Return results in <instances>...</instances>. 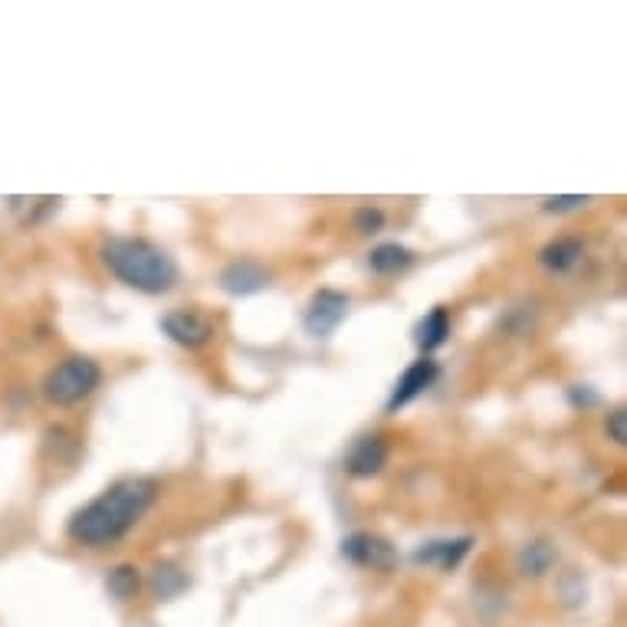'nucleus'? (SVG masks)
Instances as JSON below:
<instances>
[{"instance_id":"obj_10","label":"nucleus","mask_w":627,"mask_h":627,"mask_svg":"<svg viewBox=\"0 0 627 627\" xmlns=\"http://www.w3.org/2000/svg\"><path fill=\"white\" fill-rule=\"evenodd\" d=\"M469 546H474V539H469V536L427 542L424 549L414 552V562H417V565H437V568H456L460 559L469 552Z\"/></svg>"},{"instance_id":"obj_18","label":"nucleus","mask_w":627,"mask_h":627,"mask_svg":"<svg viewBox=\"0 0 627 627\" xmlns=\"http://www.w3.org/2000/svg\"><path fill=\"white\" fill-rule=\"evenodd\" d=\"M607 437L614 440V443H624L627 440V411H611L607 414Z\"/></svg>"},{"instance_id":"obj_8","label":"nucleus","mask_w":627,"mask_h":627,"mask_svg":"<svg viewBox=\"0 0 627 627\" xmlns=\"http://www.w3.org/2000/svg\"><path fill=\"white\" fill-rule=\"evenodd\" d=\"M388 463V443L381 437H362L346 456V469L355 480H372L378 477Z\"/></svg>"},{"instance_id":"obj_1","label":"nucleus","mask_w":627,"mask_h":627,"mask_svg":"<svg viewBox=\"0 0 627 627\" xmlns=\"http://www.w3.org/2000/svg\"><path fill=\"white\" fill-rule=\"evenodd\" d=\"M159 484L148 477H125L112 484L102 497L86 503L83 510L73 513L70 519V536L83 546L102 549L118 542L154 503Z\"/></svg>"},{"instance_id":"obj_9","label":"nucleus","mask_w":627,"mask_h":627,"mask_svg":"<svg viewBox=\"0 0 627 627\" xmlns=\"http://www.w3.org/2000/svg\"><path fill=\"white\" fill-rule=\"evenodd\" d=\"M269 286V273L253 260H234L221 269V289L230 296H253Z\"/></svg>"},{"instance_id":"obj_17","label":"nucleus","mask_w":627,"mask_h":627,"mask_svg":"<svg viewBox=\"0 0 627 627\" xmlns=\"http://www.w3.org/2000/svg\"><path fill=\"white\" fill-rule=\"evenodd\" d=\"M585 204H588V198H585V195H565V198H546V201H542V208H546L549 214L578 211V208H585Z\"/></svg>"},{"instance_id":"obj_5","label":"nucleus","mask_w":627,"mask_h":627,"mask_svg":"<svg viewBox=\"0 0 627 627\" xmlns=\"http://www.w3.org/2000/svg\"><path fill=\"white\" fill-rule=\"evenodd\" d=\"M162 329H165V336H168L172 342H178V346H185V349H201V346H208L211 336H214L211 319L201 316V312H195V309H175V312H168V316L162 319Z\"/></svg>"},{"instance_id":"obj_15","label":"nucleus","mask_w":627,"mask_h":627,"mask_svg":"<svg viewBox=\"0 0 627 627\" xmlns=\"http://www.w3.org/2000/svg\"><path fill=\"white\" fill-rule=\"evenodd\" d=\"M138 585H141V578H138V568H131V565H118L109 575V591L115 598H131L138 591Z\"/></svg>"},{"instance_id":"obj_7","label":"nucleus","mask_w":627,"mask_h":627,"mask_svg":"<svg viewBox=\"0 0 627 627\" xmlns=\"http://www.w3.org/2000/svg\"><path fill=\"white\" fill-rule=\"evenodd\" d=\"M437 375H440V368H437L434 359H421V362L407 365L404 375L398 378L391 398H388V414H394V411H401L404 404H411L414 398H421V394L437 381Z\"/></svg>"},{"instance_id":"obj_6","label":"nucleus","mask_w":627,"mask_h":627,"mask_svg":"<svg viewBox=\"0 0 627 627\" xmlns=\"http://www.w3.org/2000/svg\"><path fill=\"white\" fill-rule=\"evenodd\" d=\"M342 555L355 565H368V568H378V572H388L394 568L398 562V552L388 539L381 536H372V532H355L342 542Z\"/></svg>"},{"instance_id":"obj_13","label":"nucleus","mask_w":627,"mask_h":627,"mask_svg":"<svg viewBox=\"0 0 627 627\" xmlns=\"http://www.w3.org/2000/svg\"><path fill=\"white\" fill-rule=\"evenodd\" d=\"M411 260H414V253L404 243H378L368 256V263L378 276H394V273L407 269Z\"/></svg>"},{"instance_id":"obj_11","label":"nucleus","mask_w":627,"mask_h":627,"mask_svg":"<svg viewBox=\"0 0 627 627\" xmlns=\"http://www.w3.org/2000/svg\"><path fill=\"white\" fill-rule=\"evenodd\" d=\"M447 336H450V312L443 305H434L414 329V342L424 355L437 352L447 342Z\"/></svg>"},{"instance_id":"obj_14","label":"nucleus","mask_w":627,"mask_h":627,"mask_svg":"<svg viewBox=\"0 0 627 627\" xmlns=\"http://www.w3.org/2000/svg\"><path fill=\"white\" fill-rule=\"evenodd\" d=\"M552 562H555V552H552L549 542H532V546H526V549L519 552V572H523V575H532V578L546 575V572L552 568Z\"/></svg>"},{"instance_id":"obj_3","label":"nucleus","mask_w":627,"mask_h":627,"mask_svg":"<svg viewBox=\"0 0 627 627\" xmlns=\"http://www.w3.org/2000/svg\"><path fill=\"white\" fill-rule=\"evenodd\" d=\"M99 381H102V368H99L92 359L76 355V359L60 362V365L47 375V381H43V394H47L50 404L70 407V404L89 398V394L99 388Z\"/></svg>"},{"instance_id":"obj_2","label":"nucleus","mask_w":627,"mask_h":627,"mask_svg":"<svg viewBox=\"0 0 627 627\" xmlns=\"http://www.w3.org/2000/svg\"><path fill=\"white\" fill-rule=\"evenodd\" d=\"M105 266L131 289L159 296L178 283V263L159 243L141 237H115L102 247Z\"/></svg>"},{"instance_id":"obj_12","label":"nucleus","mask_w":627,"mask_h":627,"mask_svg":"<svg viewBox=\"0 0 627 627\" xmlns=\"http://www.w3.org/2000/svg\"><path fill=\"white\" fill-rule=\"evenodd\" d=\"M581 240H575V237H559V240H552L549 247H542V253H539V263L549 269V273H568L578 260H581Z\"/></svg>"},{"instance_id":"obj_4","label":"nucleus","mask_w":627,"mask_h":627,"mask_svg":"<svg viewBox=\"0 0 627 627\" xmlns=\"http://www.w3.org/2000/svg\"><path fill=\"white\" fill-rule=\"evenodd\" d=\"M349 316V296L336 289H319L309 299L302 326L312 339H329Z\"/></svg>"},{"instance_id":"obj_19","label":"nucleus","mask_w":627,"mask_h":627,"mask_svg":"<svg viewBox=\"0 0 627 627\" xmlns=\"http://www.w3.org/2000/svg\"><path fill=\"white\" fill-rule=\"evenodd\" d=\"M568 401H572L575 407H591V404L598 401V394H594L588 385H575V388L568 391Z\"/></svg>"},{"instance_id":"obj_16","label":"nucleus","mask_w":627,"mask_h":627,"mask_svg":"<svg viewBox=\"0 0 627 627\" xmlns=\"http://www.w3.org/2000/svg\"><path fill=\"white\" fill-rule=\"evenodd\" d=\"M381 224H385V214L378 208H359L355 211V230L359 234H375V230H381Z\"/></svg>"}]
</instances>
